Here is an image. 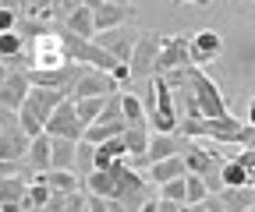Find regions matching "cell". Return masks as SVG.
<instances>
[{
  "instance_id": "obj_1",
  "label": "cell",
  "mask_w": 255,
  "mask_h": 212,
  "mask_svg": "<svg viewBox=\"0 0 255 212\" xmlns=\"http://www.w3.org/2000/svg\"><path fill=\"white\" fill-rule=\"evenodd\" d=\"M28 64H32V71H53V68L71 64L68 46H64L60 32H50V36L32 39V43H28Z\"/></svg>"
},
{
  "instance_id": "obj_2",
  "label": "cell",
  "mask_w": 255,
  "mask_h": 212,
  "mask_svg": "<svg viewBox=\"0 0 255 212\" xmlns=\"http://www.w3.org/2000/svg\"><path fill=\"white\" fill-rule=\"evenodd\" d=\"M32 152V138L25 135L18 113L4 110V124H0V159L4 163H25Z\"/></svg>"
},
{
  "instance_id": "obj_3",
  "label": "cell",
  "mask_w": 255,
  "mask_h": 212,
  "mask_svg": "<svg viewBox=\"0 0 255 212\" xmlns=\"http://www.w3.org/2000/svg\"><path fill=\"white\" fill-rule=\"evenodd\" d=\"M159 50H163V36L159 32H142L138 46H135V57H131V81L145 85L156 78V60H159Z\"/></svg>"
},
{
  "instance_id": "obj_4",
  "label": "cell",
  "mask_w": 255,
  "mask_h": 212,
  "mask_svg": "<svg viewBox=\"0 0 255 212\" xmlns=\"http://www.w3.org/2000/svg\"><path fill=\"white\" fill-rule=\"evenodd\" d=\"M142 32H145V28L124 25V28H114V32H100L92 43L100 46L103 53H110L114 60H121V64H131V57H135V46H138Z\"/></svg>"
},
{
  "instance_id": "obj_5",
  "label": "cell",
  "mask_w": 255,
  "mask_h": 212,
  "mask_svg": "<svg viewBox=\"0 0 255 212\" xmlns=\"http://www.w3.org/2000/svg\"><path fill=\"white\" fill-rule=\"evenodd\" d=\"M195 68L191 64V36H163V50L156 60V78H163L170 71H184Z\"/></svg>"
},
{
  "instance_id": "obj_6",
  "label": "cell",
  "mask_w": 255,
  "mask_h": 212,
  "mask_svg": "<svg viewBox=\"0 0 255 212\" xmlns=\"http://www.w3.org/2000/svg\"><path fill=\"white\" fill-rule=\"evenodd\" d=\"M46 135L50 138H68V141H85L89 128L82 124V117H78V103L68 99L53 117H50V124H46Z\"/></svg>"
},
{
  "instance_id": "obj_7",
  "label": "cell",
  "mask_w": 255,
  "mask_h": 212,
  "mask_svg": "<svg viewBox=\"0 0 255 212\" xmlns=\"http://www.w3.org/2000/svg\"><path fill=\"white\" fill-rule=\"evenodd\" d=\"M92 14H96V32H114V28L131 25L135 4H128V0H92Z\"/></svg>"
},
{
  "instance_id": "obj_8",
  "label": "cell",
  "mask_w": 255,
  "mask_h": 212,
  "mask_svg": "<svg viewBox=\"0 0 255 212\" xmlns=\"http://www.w3.org/2000/svg\"><path fill=\"white\" fill-rule=\"evenodd\" d=\"M124 92V88H121V81L110 74V71H89L82 81H78V88H75V103L78 99H114V96H121Z\"/></svg>"
},
{
  "instance_id": "obj_9",
  "label": "cell",
  "mask_w": 255,
  "mask_h": 212,
  "mask_svg": "<svg viewBox=\"0 0 255 212\" xmlns=\"http://www.w3.org/2000/svg\"><path fill=\"white\" fill-rule=\"evenodd\" d=\"M202 205L209 212H248L255 205V188H223L220 195H209Z\"/></svg>"
},
{
  "instance_id": "obj_10",
  "label": "cell",
  "mask_w": 255,
  "mask_h": 212,
  "mask_svg": "<svg viewBox=\"0 0 255 212\" xmlns=\"http://www.w3.org/2000/svg\"><path fill=\"white\" fill-rule=\"evenodd\" d=\"M32 96V78L28 71H11L4 78V88H0V103H4L7 113H21V106L28 103Z\"/></svg>"
},
{
  "instance_id": "obj_11",
  "label": "cell",
  "mask_w": 255,
  "mask_h": 212,
  "mask_svg": "<svg viewBox=\"0 0 255 212\" xmlns=\"http://www.w3.org/2000/svg\"><path fill=\"white\" fill-rule=\"evenodd\" d=\"M223 53V39L213 32V28H202V32L191 36V64L195 68H206Z\"/></svg>"
},
{
  "instance_id": "obj_12",
  "label": "cell",
  "mask_w": 255,
  "mask_h": 212,
  "mask_svg": "<svg viewBox=\"0 0 255 212\" xmlns=\"http://www.w3.org/2000/svg\"><path fill=\"white\" fill-rule=\"evenodd\" d=\"M184 145H188V141H181V135H152L149 152H145V170H149L152 163H163V159L181 156V152H184Z\"/></svg>"
},
{
  "instance_id": "obj_13",
  "label": "cell",
  "mask_w": 255,
  "mask_h": 212,
  "mask_svg": "<svg viewBox=\"0 0 255 212\" xmlns=\"http://www.w3.org/2000/svg\"><path fill=\"white\" fill-rule=\"evenodd\" d=\"M177 177H188V163H184V156H174V159H163V163H152L149 166V184H170V180H177Z\"/></svg>"
},
{
  "instance_id": "obj_14",
  "label": "cell",
  "mask_w": 255,
  "mask_h": 212,
  "mask_svg": "<svg viewBox=\"0 0 255 212\" xmlns=\"http://www.w3.org/2000/svg\"><path fill=\"white\" fill-rule=\"evenodd\" d=\"M64 25H68L71 28V32L75 36H82V39H96V36H100V32H96V14H92V4H75V11H71V18L68 21H64Z\"/></svg>"
},
{
  "instance_id": "obj_15",
  "label": "cell",
  "mask_w": 255,
  "mask_h": 212,
  "mask_svg": "<svg viewBox=\"0 0 255 212\" xmlns=\"http://www.w3.org/2000/svg\"><path fill=\"white\" fill-rule=\"evenodd\" d=\"M36 173H50L53 170V138L50 135H39V138H32V152L25 159Z\"/></svg>"
},
{
  "instance_id": "obj_16",
  "label": "cell",
  "mask_w": 255,
  "mask_h": 212,
  "mask_svg": "<svg viewBox=\"0 0 255 212\" xmlns=\"http://www.w3.org/2000/svg\"><path fill=\"white\" fill-rule=\"evenodd\" d=\"M36 180H43V184L57 195H75V191H85L82 188V177L78 173H68V170H50V173H39Z\"/></svg>"
},
{
  "instance_id": "obj_17",
  "label": "cell",
  "mask_w": 255,
  "mask_h": 212,
  "mask_svg": "<svg viewBox=\"0 0 255 212\" xmlns=\"http://www.w3.org/2000/svg\"><path fill=\"white\" fill-rule=\"evenodd\" d=\"M149 135H145V128H128L124 131V145H128V156H131V166L138 170V166H145V152H149Z\"/></svg>"
},
{
  "instance_id": "obj_18",
  "label": "cell",
  "mask_w": 255,
  "mask_h": 212,
  "mask_svg": "<svg viewBox=\"0 0 255 212\" xmlns=\"http://www.w3.org/2000/svg\"><path fill=\"white\" fill-rule=\"evenodd\" d=\"M78 145H82V141L53 138V170H68V173H75V166H78Z\"/></svg>"
},
{
  "instance_id": "obj_19",
  "label": "cell",
  "mask_w": 255,
  "mask_h": 212,
  "mask_svg": "<svg viewBox=\"0 0 255 212\" xmlns=\"http://www.w3.org/2000/svg\"><path fill=\"white\" fill-rule=\"evenodd\" d=\"M82 188L85 195H100V198H114V188H117V177L114 173H103V170H96L82 180Z\"/></svg>"
},
{
  "instance_id": "obj_20",
  "label": "cell",
  "mask_w": 255,
  "mask_h": 212,
  "mask_svg": "<svg viewBox=\"0 0 255 212\" xmlns=\"http://www.w3.org/2000/svg\"><path fill=\"white\" fill-rule=\"evenodd\" d=\"M124 120L128 128H149V117H145V106L135 92H124Z\"/></svg>"
},
{
  "instance_id": "obj_21",
  "label": "cell",
  "mask_w": 255,
  "mask_h": 212,
  "mask_svg": "<svg viewBox=\"0 0 255 212\" xmlns=\"http://www.w3.org/2000/svg\"><path fill=\"white\" fill-rule=\"evenodd\" d=\"M28 180H21V177H4V188H0V195H4V202H11V205H21L25 209V198H28Z\"/></svg>"
},
{
  "instance_id": "obj_22",
  "label": "cell",
  "mask_w": 255,
  "mask_h": 212,
  "mask_svg": "<svg viewBox=\"0 0 255 212\" xmlns=\"http://www.w3.org/2000/svg\"><path fill=\"white\" fill-rule=\"evenodd\" d=\"M223 188H252V173L238 159H227V166H223Z\"/></svg>"
},
{
  "instance_id": "obj_23",
  "label": "cell",
  "mask_w": 255,
  "mask_h": 212,
  "mask_svg": "<svg viewBox=\"0 0 255 212\" xmlns=\"http://www.w3.org/2000/svg\"><path fill=\"white\" fill-rule=\"evenodd\" d=\"M103 110H107V99H78V117H82L85 128H96V124H100Z\"/></svg>"
},
{
  "instance_id": "obj_24",
  "label": "cell",
  "mask_w": 255,
  "mask_h": 212,
  "mask_svg": "<svg viewBox=\"0 0 255 212\" xmlns=\"http://www.w3.org/2000/svg\"><path fill=\"white\" fill-rule=\"evenodd\" d=\"M0 53H4V60H18V57H25V53H28L25 36H18V32H4V36H0Z\"/></svg>"
},
{
  "instance_id": "obj_25",
  "label": "cell",
  "mask_w": 255,
  "mask_h": 212,
  "mask_svg": "<svg viewBox=\"0 0 255 212\" xmlns=\"http://www.w3.org/2000/svg\"><path fill=\"white\" fill-rule=\"evenodd\" d=\"M159 198L163 202H174V205H188V177H177L170 184L159 188Z\"/></svg>"
},
{
  "instance_id": "obj_26",
  "label": "cell",
  "mask_w": 255,
  "mask_h": 212,
  "mask_svg": "<svg viewBox=\"0 0 255 212\" xmlns=\"http://www.w3.org/2000/svg\"><path fill=\"white\" fill-rule=\"evenodd\" d=\"M75 173L85 180L89 173H96V145L92 141H82L78 145V166H75Z\"/></svg>"
},
{
  "instance_id": "obj_27",
  "label": "cell",
  "mask_w": 255,
  "mask_h": 212,
  "mask_svg": "<svg viewBox=\"0 0 255 212\" xmlns=\"http://www.w3.org/2000/svg\"><path fill=\"white\" fill-rule=\"evenodd\" d=\"M209 198V188H206V180L195 177V173H188V205H202Z\"/></svg>"
},
{
  "instance_id": "obj_28",
  "label": "cell",
  "mask_w": 255,
  "mask_h": 212,
  "mask_svg": "<svg viewBox=\"0 0 255 212\" xmlns=\"http://www.w3.org/2000/svg\"><path fill=\"white\" fill-rule=\"evenodd\" d=\"M89 212H110V198H100V195H89Z\"/></svg>"
},
{
  "instance_id": "obj_29",
  "label": "cell",
  "mask_w": 255,
  "mask_h": 212,
  "mask_svg": "<svg viewBox=\"0 0 255 212\" xmlns=\"http://www.w3.org/2000/svg\"><path fill=\"white\" fill-rule=\"evenodd\" d=\"M241 148H255V128L252 124H248V135H245V145Z\"/></svg>"
},
{
  "instance_id": "obj_30",
  "label": "cell",
  "mask_w": 255,
  "mask_h": 212,
  "mask_svg": "<svg viewBox=\"0 0 255 212\" xmlns=\"http://www.w3.org/2000/svg\"><path fill=\"white\" fill-rule=\"evenodd\" d=\"M245 120H248V124H252V128H255V96H252V99H248V117H245Z\"/></svg>"
},
{
  "instance_id": "obj_31",
  "label": "cell",
  "mask_w": 255,
  "mask_h": 212,
  "mask_svg": "<svg viewBox=\"0 0 255 212\" xmlns=\"http://www.w3.org/2000/svg\"><path fill=\"white\" fill-rule=\"evenodd\" d=\"M142 212H159V198H149V202L142 205Z\"/></svg>"
},
{
  "instance_id": "obj_32",
  "label": "cell",
  "mask_w": 255,
  "mask_h": 212,
  "mask_svg": "<svg viewBox=\"0 0 255 212\" xmlns=\"http://www.w3.org/2000/svg\"><path fill=\"white\" fill-rule=\"evenodd\" d=\"M0 212H25L21 205H11V202H4V205H0Z\"/></svg>"
},
{
  "instance_id": "obj_33",
  "label": "cell",
  "mask_w": 255,
  "mask_h": 212,
  "mask_svg": "<svg viewBox=\"0 0 255 212\" xmlns=\"http://www.w3.org/2000/svg\"><path fill=\"white\" fill-rule=\"evenodd\" d=\"M28 212H46V209H28Z\"/></svg>"
},
{
  "instance_id": "obj_34",
  "label": "cell",
  "mask_w": 255,
  "mask_h": 212,
  "mask_svg": "<svg viewBox=\"0 0 255 212\" xmlns=\"http://www.w3.org/2000/svg\"><path fill=\"white\" fill-rule=\"evenodd\" d=\"M85 212H89V209H85Z\"/></svg>"
}]
</instances>
